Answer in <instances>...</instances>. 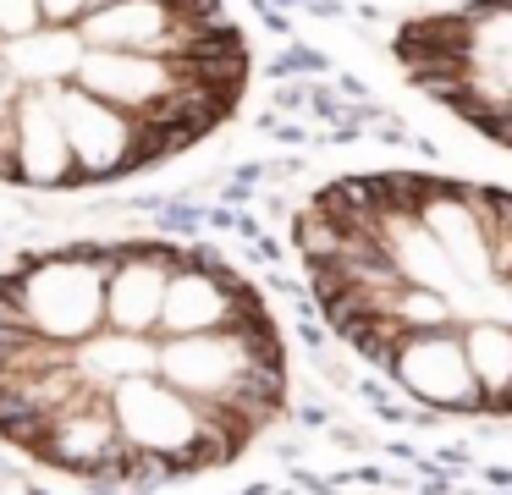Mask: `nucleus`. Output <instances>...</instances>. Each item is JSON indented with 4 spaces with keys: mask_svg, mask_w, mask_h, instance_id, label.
<instances>
[{
    "mask_svg": "<svg viewBox=\"0 0 512 495\" xmlns=\"http://www.w3.org/2000/svg\"><path fill=\"white\" fill-rule=\"evenodd\" d=\"M408 88L474 127L485 143H507V83H512V22L507 0H457L408 17L391 39Z\"/></svg>",
    "mask_w": 512,
    "mask_h": 495,
    "instance_id": "nucleus-4",
    "label": "nucleus"
},
{
    "mask_svg": "<svg viewBox=\"0 0 512 495\" xmlns=\"http://www.w3.org/2000/svg\"><path fill=\"white\" fill-rule=\"evenodd\" d=\"M248 83L226 0H0V187L149 176L215 138Z\"/></svg>",
    "mask_w": 512,
    "mask_h": 495,
    "instance_id": "nucleus-3",
    "label": "nucleus"
},
{
    "mask_svg": "<svg viewBox=\"0 0 512 495\" xmlns=\"http://www.w3.org/2000/svg\"><path fill=\"white\" fill-rule=\"evenodd\" d=\"M320 319L402 396L452 418L512 402V198L496 182L364 171L292 215Z\"/></svg>",
    "mask_w": 512,
    "mask_h": 495,
    "instance_id": "nucleus-2",
    "label": "nucleus"
},
{
    "mask_svg": "<svg viewBox=\"0 0 512 495\" xmlns=\"http://www.w3.org/2000/svg\"><path fill=\"white\" fill-rule=\"evenodd\" d=\"M292 402L265 292L199 242L89 237L0 270V440L89 484L221 473Z\"/></svg>",
    "mask_w": 512,
    "mask_h": 495,
    "instance_id": "nucleus-1",
    "label": "nucleus"
}]
</instances>
